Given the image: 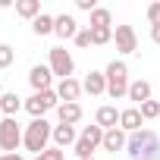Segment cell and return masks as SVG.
Masks as SVG:
<instances>
[{
	"mask_svg": "<svg viewBox=\"0 0 160 160\" xmlns=\"http://www.w3.org/2000/svg\"><path fill=\"white\" fill-rule=\"evenodd\" d=\"M53 107H60V98H57L53 88H50V91H35V94L25 101V110L32 113V119H44V113L53 110Z\"/></svg>",
	"mask_w": 160,
	"mask_h": 160,
	"instance_id": "cell-5",
	"label": "cell"
},
{
	"mask_svg": "<svg viewBox=\"0 0 160 160\" xmlns=\"http://www.w3.org/2000/svg\"><path fill=\"white\" fill-rule=\"evenodd\" d=\"M141 126H144V116H141V110L138 107H126V110H119V129L122 132H141Z\"/></svg>",
	"mask_w": 160,
	"mask_h": 160,
	"instance_id": "cell-8",
	"label": "cell"
},
{
	"mask_svg": "<svg viewBox=\"0 0 160 160\" xmlns=\"http://www.w3.org/2000/svg\"><path fill=\"white\" fill-rule=\"evenodd\" d=\"M91 41L101 47V44H110L113 41V28H91Z\"/></svg>",
	"mask_w": 160,
	"mask_h": 160,
	"instance_id": "cell-24",
	"label": "cell"
},
{
	"mask_svg": "<svg viewBox=\"0 0 160 160\" xmlns=\"http://www.w3.org/2000/svg\"><path fill=\"white\" fill-rule=\"evenodd\" d=\"M57 116H60L63 126H75L78 119H82V107H78V104H60L57 107Z\"/></svg>",
	"mask_w": 160,
	"mask_h": 160,
	"instance_id": "cell-17",
	"label": "cell"
},
{
	"mask_svg": "<svg viewBox=\"0 0 160 160\" xmlns=\"http://www.w3.org/2000/svg\"><path fill=\"white\" fill-rule=\"evenodd\" d=\"M113 41H116V50L119 53H135L138 50V38H135V28L132 25H116Z\"/></svg>",
	"mask_w": 160,
	"mask_h": 160,
	"instance_id": "cell-7",
	"label": "cell"
},
{
	"mask_svg": "<svg viewBox=\"0 0 160 160\" xmlns=\"http://www.w3.org/2000/svg\"><path fill=\"white\" fill-rule=\"evenodd\" d=\"M82 91H88L91 98L107 94V75H104V72H98V69H91V72L85 75V82H82Z\"/></svg>",
	"mask_w": 160,
	"mask_h": 160,
	"instance_id": "cell-12",
	"label": "cell"
},
{
	"mask_svg": "<svg viewBox=\"0 0 160 160\" xmlns=\"http://www.w3.org/2000/svg\"><path fill=\"white\" fill-rule=\"evenodd\" d=\"M129 101H135L138 107H141L144 101H151V85L144 82V78H135V82L129 85Z\"/></svg>",
	"mask_w": 160,
	"mask_h": 160,
	"instance_id": "cell-18",
	"label": "cell"
},
{
	"mask_svg": "<svg viewBox=\"0 0 160 160\" xmlns=\"http://www.w3.org/2000/svg\"><path fill=\"white\" fill-rule=\"evenodd\" d=\"M22 129L16 122V116H3L0 119V151H7V154H16V148L22 144Z\"/></svg>",
	"mask_w": 160,
	"mask_h": 160,
	"instance_id": "cell-4",
	"label": "cell"
},
{
	"mask_svg": "<svg viewBox=\"0 0 160 160\" xmlns=\"http://www.w3.org/2000/svg\"><path fill=\"white\" fill-rule=\"evenodd\" d=\"M16 13L22 16V19H38L41 16V0H19V3H16Z\"/></svg>",
	"mask_w": 160,
	"mask_h": 160,
	"instance_id": "cell-19",
	"label": "cell"
},
{
	"mask_svg": "<svg viewBox=\"0 0 160 160\" xmlns=\"http://www.w3.org/2000/svg\"><path fill=\"white\" fill-rule=\"evenodd\" d=\"M13 60H16V50H13L10 44H0V69L13 66Z\"/></svg>",
	"mask_w": 160,
	"mask_h": 160,
	"instance_id": "cell-26",
	"label": "cell"
},
{
	"mask_svg": "<svg viewBox=\"0 0 160 160\" xmlns=\"http://www.w3.org/2000/svg\"><path fill=\"white\" fill-rule=\"evenodd\" d=\"M78 32H82V28H78V22H75L72 16H66V13H63V16H53V35H57V38H63V41L72 38V41H75Z\"/></svg>",
	"mask_w": 160,
	"mask_h": 160,
	"instance_id": "cell-9",
	"label": "cell"
},
{
	"mask_svg": "<svg viewBox=\"0 0 160 160\" xmlns=\"http://www.w3.org/2000/svg\"><path fill=\"white\" fill-rule=\"evenodd\" d=\"M88 28H110V10L98 7V10L91 13V25H88Z\"/></svg>",
	"mask_w": 160,
	"mask_h": 160,
	"instance_id": "cell-21",
	"label": "cell"
},
{
	"mask_svg": "<svg viewBox=\"0 0 160 160\" xmlns=\"http://www.w3.org/2000/svg\"><path fill=\"white\" fill-rule=\"evenodd\" d=\"M41 157H44V160H66V154H63L60 148H47V151H44Z\"/></svg>",
	"mask_w": 160,
	"mask_h": 160,
	"instance_id": "cell-29",
	"label": "cell"
},
{
	"mask_svg": "<svg viewBox=\"0 0 160 160\" xmlns=\"http://www.w3.org/2000/svg\"><path fill=\"white\" fill-rule=\"evenodd\" d=\"M57 98L63 104H78V98H82V82H75V78H63V82L57 85Z\"/></svg>",
	"mask_w": 160,
	"mask_h": 160,
	"instance_id": "cell-10",
	"label": "cell"
},
{
	"mask_svg": "<svg viewBox=\"0 0 160 160\" xmlns=\"http://www.w3.org/2000/svg\"><path fill=\"white\" fill-rule=\"evenodd\" d=\"M32 32L38 35V38H44V35H53V16H47V13H41L35 22H32Z\"/></svg>",
	"mask_w": 160,
	"mask_h": 160,
	"instance_id": "cell-20",
	"label": "cell"
},
{
	"mask_svg": "<svg viewBox=\"0 0 160 160\" xmlns=\"http://www.w3.org/2000/svg\"><path fill=\"white\" fill-rule=\"evenodd\" d=\"M0 160H25L22 154H0Z\"/></svg>",
	"mask_w": 160,
	"mask_h": 160,
	"instance_id": "cell-32",
	"label": "cell"
},
{
	"mask_svg": "<svg viewBox=\"0 0 160 160\" xmlns=\"http://www.w3.org/2000/svg\"><path fill=\"white\" fill-rule=\"evenodd\" d=\"M94 41H91V28H82V32H78L75 35V47H91Z\"/></svg>",
	"mask_w": 160,
	"mask_h": 160,
	"instance_id": "cell-27",
	"label": "cell"
},
{
	"mask_svg": "<svg viewBox=\"0 0 160 160\" xmlns=\"http://www.w3.org/2000/svg\"><path fill=\"white\" fill-rule=\"evenodd\" d=\"M151 41L160 44V25H151Z\"/></svg>",
	"mask_w": 160,
	"mask_h": 160,
	"instance_id": "cell-31",
	"label": "cell"
},
{
	"mask_svg": "<svg viewBox=\"0 0 160 160\" xmlns=\"http://www.w3.org/2000/svg\"><path fill=\"white\" fill-rule=\"evenodd\" d=\"M50 82H53L50 66H32V72H28V85H32L35 91H50Z\"/></svg>",
	"mask_w": 160,
	"mask_h": 160,
	"instance_id": "cell-11",
	"label": "cell"
},
{
	"mask_svg": "<svg viewBox=\"0 0 160 160\" xmlns=\"http://www.w3.org/2000/svg\"><path fill=\"white\" fill-rule=\"evenodd\" d=\"M94 122H98L104 132H110V129H116V126H119V110H116V107H110V104H104V107H98Z\"/></svg>",
	"mask_w": 160,
	"mask_h": 160,
	"instance_id": "cell-13",
	"label": "cell"
},
{
	"mask_svg": "<svg viewBox=\"0 0 160 160\" xmlns=\"http://www.w3.org/2000/svg\"><path fill=\"white\" fill-rule=\"evenodd\" d=\"M126 144H129V138H126V132H122L119 126L110 129V132H104V151L116 154V151H126Z\"/></svg>",
	"mask_w": 160,
	"mask_h": 160,
	"instance_id": "cell-14",
	"label": "cell"
},
{
	"mask_svg": "<svg viewBox=\"0 0 160 160\" xmlns=\"http://www.w3.org/2000/svg\"><path fill=\"white\" fill-rule=\"evenodd\" d=\"M138 110H141L144 119H160V104H157V101H144Z\"/></svg>",
	"mask_w": 160,
	"mask_h": 160,
	"instance_id": "cell-25",
	"label": "cell"
},
{
	"mask_svg": "<svg viewBox=\"0 0 160 160\" xmlns=\"http://www.w3.org/2000/svg\"><path fill=\"white\" fill-rule=\"evenodd\" d=\"M126 151H129V160H160V135L151 129L132 132Z\"/></svg>",
	"mask_w": 160,
	"mask_h": 160,
	"instance_id": "cell-1",
	"label": "cell"
},
{
	"mask_svg": "<svg viewBox=\"0 0 160 160\" xmlns=\"http://www.w3.org/2000/svg\"><path fill=\"white\" fill-rule=\"evenodd\" d=\"M88 160H94V157H88Z\"/></svg>",
	"mask_w": 160,
	"mask_h": 160,
	"instance_id": "cell-35",
	"label": "cell"
},
{
	"mask_svg": "<svg viewBox=\"0 0 160 160\" xmlns=\"http://www.w3.org/2000/svg\"><path fill=\"white\" fill-rule=\"evenodd\" d=\"M104 75H107V94L113 98V101H119V98H129V66L122 63V60H113L107 69H104Z\"/></svg>",
	"mask_w": 160,
	"mask_h": 160,
	"instance_id": "cell-3",
	"label": "cell"
},
{
	"mask_svg": "<svg viewBox=\"0 0 160 160\" xmlns=\"http://www.w3.org/2000/svg\"><path fill=\"white\" fill-rule=\"evenodd\" d=\"M72 69H75V60L66 47H50V72L60 75V82L63 78H72Z\"/></svg>",
	"mask_w": 160,
	"mask_h": 160,
	"instance_id": "cell-6",
	"label": "cell"
},
{
	"mask_svg": "<svg viewBox=\"0 0 160 160\" xmlns=\"http://www.w3.org/2000/svg\"><path fill=\"white\" fill-rule=\"evenodd\" d=\"M72 154H75L78 160H88V157H94V144L85 141V138H78V141L72 144Z\"/></svg>",
	"mask_w": 160,
	"mask_h": 160,
	"instance_id": "cell-23",
	"label": "cell"
},
{
	"mask_svg": "<svg viewBox=\"0 0 160 160\" xmlns=\"http://www.w3.org/2000/svg\"><path fill=\"white\" fill-rule=\"evenodd\" d=\"M0 94H3V85H0Z\"/></svg>",
	"mask_w": 160,
	"mask_h": 160,
	"instance_id": "cell-34",
	"label": "cell"
},
{
	"mask_svg": "<svg viewBox=\"0 0 160 160\" xmlns=\"http://www.w3.org/2000/svg\"><path fill=\"white\" fill-rule=\"evenodd\" d=\"M82 138L98 148V144H104V129H101L98 122H94V126H85V129H82Z\"/></svg>",
	"mask_w": 160,
	"mask_h": 160,
	"instance_id": "cell-22",
	"label": "cell"
},
{
	"mask_svg": "<svg viewBox=\"0 0 160 160\" xmlns=\"http://www.w3.org/2000/svg\"><path fill=\"white\" fill-rule=\"evenodd\" d=\"M148 22H151V25H160V0L148 7Z\"/></svg>",
	"mask_w": 160,
	"mask_h": 160,
	"instance_id": "cell-28",
	"label": "cell"
},
{
	"mask_svg": "<svg viewBox=\"0 0 160 160\" xmlns=\"http://www.w3.org/2000/svg\"><path fill=\"white\" fill-rule=\"evenodd\" d=\"M78 138H75V126H53V148H69V144H75Z\"/></svg>",
	"mask_w": 160,
	"mask_h": 160,
	"instance_id": "cell-15",
	"label": "cell"
},
{
	"mask_svg": "<svg viewBox=\"0 0 160 160\" xmlns=\"http://www.w3.org/2000/svg\"><path fill=\"white\" fill-rule=\"evenodd\" d=\"M32 160H44V157H41V154H38V157H32Z\"/></svg>",
	"mask_w": 160,
	"mask_h": 160,
	"instance_id": "cell-33",
	"label": "cell"
},
{
	"mask_svg": "<svg viewBox=\"0 0 160 160\" xmlns=\"http://www.w3.org/2000/svg\"><path fill=\"white\" fill-rule=\"evenodd\" d=\"M22 107L25 104H22V98L16 91H3V94H0V113H3V116H16Z\"/></svg>",
	"mask_w": 160,
	"mask_h": 160,
	"instance_id": "cell-16",
	"label": "cell"
},
{
	"mask_svg": "<svg viewBox=\"0 0 160 160\" xmlns=\"http://www.w3.org/2000/svg\"><path fill=\"white\" fill-rule=\"evenodd\" d=\"M50 138H53V126H50L47 119H32V122L25 126L22 144H25V151H32V154L38 157V154L47 151V141H50Z\"/></svg>",
	"mask_w": 160,
	"mask_h": 160,
	"instance_id": "cell-2",
	"label": "cell"
},
{
	"mask_svg": "<svg viewBox=\"0 0 160 160\" xmlns=\"http://www.w3.org/2000/svg\"><path fill=\"white\" fill-rule=\"evenodd\" d=\"M75 7H78V10H85V13H94V10H98L94 0H75Z\"/></svg>",
	"mask_w": 160,
	"mask_h": 160,
	"instance_id": "cell-30",
	"label": "cell"
}]
</instances>
